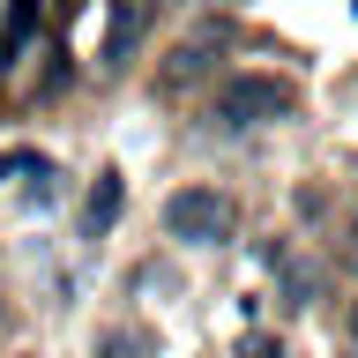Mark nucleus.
I'll return each mask as SVG.
<instances>
[{"mask_svg": "<svg viewBox=\"0 0 358 358\" xmlns=\"http://www.w3.org/2000/svg\"><path fill=\"white\" fill-rule=\"evenodd\" d=\"M38 30V0H8V22H0V60H15Z\"/></svg>", "mask_w": 358, "mask_h": 358, "instance_id": "423d86ee", "label": "nucleus"}, {"mask_svg": "<svg viewBox=\"0 0 358 358\" xmlns=\"http://www.w3.org/2000/svg\"><path fill=\"white\" fill-rule=\"evenodd\" d=\"M164 231L187 239V246H224L239 231V201L224 194V187H179L164 201Z\"/></svg>", "mask_w": 358, "mask_h": 358, "instance_id": "f257e3e1", "label": "nucleus"}, {"mask_svg": "<svg viewBox=\"0 0 358 358\" xmlns=\"http://www.w3.org/2000/svg\"><path fill=\"white\" fill-rule=\"evenodd\" d=\"M231 358H284V343H276V336H239Z\"/></svg>", "mask_w": 358, "mask_h": 358, "instance_id": "6e6552de", "label": "nucleus"}, {"mask_svg": "<svg viewBox=\"0 0 358 358\" xmlns=\"http://www.w3.org/2000/svg\"><path fill=\"white\" fill-rule=\"evenodd\" d=\"M142 22H150V0H112V38H105V67H127L134 38H142Z\"/></svg>", "mask_w": 358, "mask_h": 358, "instance_id": "39448f33", "label": "nucleus"}, {"mask_svg": "<svg viewBox=\"0 0 358 358\" xmlns=\"http://www.w3.org/2000/svg\"><path fill=\"white\" fill-rule=\"evenodd\" d=\"M120 194H127V179L105 164V172L90 179V194H83V239H105L112 224H120Z\"/></svg>", "mask_w": 358, "mask_h": 358, "instance_id": "20e7f679", "label": "nucleus"}, {"mask_svg": "<svg viewBox=\"0 0 358 358\" xmlns=\"http://www.w3.org/2000/svg\"><path fill=\"white\" fill-rule=\"evenodd\" d=\"M224 45H231V30H224V22H201L194 38H179V45H172V67H164V83L179 90V83H194V75H209Z\"/></svg>", "mask_w": 358, "mask_h": 358, "instance_id": "7ed1b4c3", "label": "nucleus"}, {"mask_svg": "<svg viewBox=\"0 0 358 358\" xmlns=\"http://www.w3.org/2000/svg\"><path fill=\"white\" fill-rule=\"evenodd\" d=\"M351 343H358V306H351Z\"/></svg>", "mask_w": 358, "mask_h": 358, "instance_id": "1a4fd4ad", "label": "nucleus"}, {"mask_svg": "<svg viewBox=\"0 0 358 358\" xmlns=\"http://www.w3.org/2000/svg\"><path fill=\"white\" fill-rule=\"evenodd\" d=\"M291 105H299V90H291L284 75H231V83L217 90V120H224V127H262V120H291Z\"/></svg>", "mask_w": 358, "mask_h": 358, "instance_id": "f03ea898", "label": "nucleus"}, {"mask_svg": "<svg viewBox=\"0 0 358 358\" xmlns=\"http://www.w3.org/2000/svg\"><path fill=\"white\" fill-rule=\"evenodd\" d=\"M150 351H157V343L142 329H112L105 343H97V358H150Z\"/></svg>", "mask_w": 358, "mask_h": 358, "instance_id": "0eeeda50", "label": "nucleus"}, {"mask_svg": "<svg viewBox=\"0 0 358 358\" xmlns=\"http://www.w3.org/2000/svg\"><path fill=\"white\" fill-rule=\"evenodd\" d=\"M351 8H358V0H351Z\"/></svg>", "mask_w": 358, "mask_h": 358, "instance_id": "9d476101", "label": "nucleus"}]
</instances>
